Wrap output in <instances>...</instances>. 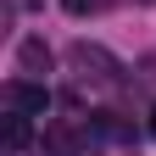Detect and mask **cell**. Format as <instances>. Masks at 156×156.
Wrapping results in <instances>:
<instances>
[{
    "label": "cell",
    "instance_id": "4",
    "mask_svg": "<svg viewBox=\"0 0 156 156\" xmlns=\"http://www.w3.org/2000/svg\"><path fill=\"white\" fill-rule=\"evenodd\" d=\"M28 140H34L28 112H6V145H11V151H28Z\"/></svg>",
    "mask_w": 156,
    "mask_h": 156
},
{
    "label": "cell",
    "instance_id": "6",
    "mask_svg": "<svg viewBox=\"0 0 156 156\" xmlns=\"http://www.w3.org/2000/svg\"><path fill=\"white\" fill-rule=\"evenodd\" d=\"M62 6H67L73 17H84V11H101V6H106V0H62Z\"/></svg>",
    "mask_w": 156,
    "mask_h": 156
},
{
    "label": "cell",
    "instance_id": "2",
    "mask_svg": "<svg viewBox=\"0 0 156 156\" xmlns=\"http://www.w3.org/2000/svg\"><path fill=\"white\" fill-rule=\"evenodd\" d=\"M6 106L11 112H28V117H45L50 112V89L34 84V78H11L6 84Z\"/></svg>",
    "mask_w": 156,
    "mask_h": 156
},
{
    "label": "cell",
    "instance_id": "3",
    "mask_svg": "<svg viewBox=\"0 0 156 156\" xmlns=\"http://www.w3.org/2000/svg\"><path fill=\"white\" fill-rule=\"evenodd\" d=\"M17 56H23V73H39V78H45V67H50L45 39H23V50H17Z\"/></svg>",
    "mask_w": 156,
    "mask_h": 156
},
{
    "label": "cell",
    "instance_id": "1",
    "mask_svg": "<svg viewBox=\"0 0 156 156\" xmlns=\"http://www.w3.org/2000/svg\"><path fill=\"white\" fill-rule=\"evenodd\" d=\"M67 62H73V84L78 89H84V84H112V73H117V62H112L101 45H73Z\"/></svg>",
    "mask_w": 156,
    "mask_h": 156
},
{
    "label": "cell",
    "instance_id": "5",
    "mask_svg": "<svg viewBox=\"0 0 156 156\" xmlns=\"http://www.w3.org/2000/svg\"><path fill=\"white\" fill-rule=\"evenodd\" d=\"M128 123H123V117H117V112H101V117H95V140H128Z\"/></svg>",
    "mask_w": 156,
    "mask_h": 156
},
{
    "label": "cell",
    "instance_id": "7",
    "mask_svg": "<svg viewBox=\"0 0 156 156\" xmlns=\"http://www.w3.org/2000/svg\"><path fill=\"white\" fill-rule=\"evenodd\" d=\"M151 140H156V106H151Z\"/></svg>",
    "mask_w": 156,
    "mask_h": 156
}]
</instances>
